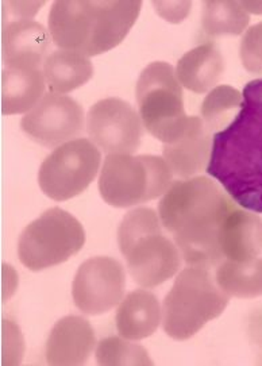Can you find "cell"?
<instances>
[{
  "instance_id": "52a82bcc",
  "label": "cell",
  "mask_w": 262,
  "mask_h": 366,
  "mask_svg": "<svg viewBox=\"0 0 262 366\" xmlns=\"http://www.w3.org/2000/svg\"><path fill=\"white\" fill-rule=\"evenodd\" d=\"M136 98L142 124L154 138L171 144L184 133L188 117L183 86L169 62H150L138 77Z\"/></svg>"
},
{
  "instance_id": "e0dca14e",
  "label": "cell",
  "mask_w": 262,
  "mask_h": 366,
  "mask_svg": "<svg viewBox=\"0 0 262 366\" xmlns=\"http://www.w3.org/2000/svg\"><path fill=\"white\" fill-rule=\"evenodd\" d=\"M163 323V307L157 296L146 290L126 295L118 305L115 325L118 334L131 341L151 337Z\"/></svg>"
},
{
  "instance_id": "ffe728a7",
  "label": "cell",
  "mask_w": 262,
  "mask_h": 366,
  "mask_svg": "<svg viewBox=\"0 0 262 366\" xmlns=\"http://www.w3.org/2000/svg\"><path fill=\"white\" fill-rule=\"evenodd\" d=\"M42 71L50 92L66 95L87 84L94 76V65L79 51L59 49L46 57Z\"/></svg>"
},
{
  "instance_id": "7c38bea8",
  "label": "cell",
  "mask_w": 262,
  "mask_h": 366,
  "mask_svg": "<svg viewBox=\"0 0 262 366\" xmlns=\"http://www.w3.org/2000/svg\"><path fill=\"white\" fill-rule=\"evenodd\" d=\"M21 127L34 142L56 149L83 133L84 111L68 95L46 92L37 106L24 115Z\"/></svg>"
},
{
  "instance_id": "484cf974",
  "label": "cell",
  "mask_w": 262,
  "mask_h": 366,
  "mask_svg": "<svg viewBox=\"0 0 262 366\" xmlns=\"http://www.w3.org/2000/svg\"><path fill=\"white\" fill-rule=\"evenodd\" d=\"M153 9L163 19L169 24H181L192 9L191 0H160L151 1Z\"/></svg>"
},
{
  "instance_id": "cb8c5ba5",
  "label": "cell",
  "mask_w": 262,
  "mask_h": 366,
  "mask_svg": "<svg viewBox=\"0 0 262 366\" xmlns=\"http://www.w3.org/2000/svg\"><path fill=\"white\" fill-rule=\"evenodd\" d=\"M96 362L101 366L153 365L148 350L124 337H107L96 345Z\"/></svg>"
},
{
  "instance_id": "5b68a950",
  "label": "cell",
  "mask_w": 262,
  "mask_h": 366,
  "mask_svg": "<svg viewBox=\"0 0 262 366\" xmlns=\"http://www.w3.org/2000/svg\"><path fill=\"white\" fill-rule=\"evenodd\" d=\"M230 297L206 267H188L178 272L163 303V329L176 341L195 337L208 322L225 312Z\"/></svg>"
},
{
  "instance_id": "d4e9b609",
  "label": "cell",
  "mask_w": 262,
  "mask_h": 366,
  "mask_svg": "<svg viewBox=\"0 0 262 366\" xmlns=\"http://www.w3.org/2000/svg\"><path fill=\"white\" fill-rule=\"evenodd\" d=\"M239 57L249 74L262 76V22L248 27L243 33Z\"/></svg>"
},
{
  "instance_id": "7402d4cb",
  "label": "cell",
  "mask_w": 262,
  "mask_h": 366,
  "mask_svg": "<svg viewBox=\"0 0 262 366\" xmlns=\"http://www.w3.org/2000/svg\"><path fill=\"white\" fill-rule=\"evenodd\" d=\"M250 15L236 0H206L201 3V27L207 37H237L249 26Z\"/></svg>"
},
{
  "instance_id": "4316f807",
  "label": "cell",
  "mask_w": 262,
  "mask_h": 366,
  "mask_svg": "<svg viewBox=\"0 0 262 366\" xmlns=\"http://www.w3.org/2000/svg\"><path fill=\"white\" fill-rule=\"evenodd\" d=\"M45 1H24V0H7L3 1L4 19L11 15L18 19H33Z\"/></svg>"
},
{
  "instance_id": "5bb4252c",
  "label": "cell",
  "mask_w": 262,
  "mask_h": 366,
  "mask_svg": "<svg viewBox=\"0 0 262 366\" xmlns=\"http://www.w3.org/2000/svg\"><path fill=\"white\" fill-rule=\"evenodd\" d=\"M49 30L33 19L9 21L1 30L3 62L10 68L44 66L49 49Z\"/></svg>"
},
{
  "instance_id": "6da1fadb",
  "label": "cell",
  "mask_w": 262,
  "mask_h": 366,
  "mask_svg": "<svg viewBox=\"0 0 262 366\" xmlns=\"http://www.w3.org/2000/svg\"><path fill=\"white\" fill-rule=\"evenodd\" d=\"M236 207L213 177L195 176L172 182L158 203V217L189 267L211 269L225 261L219 232Z\"/></svg>"
},
{
  "instance_id": "ba28073f",
  "label": "cell",
  "mask_w": 262,
  "mask_h": 366,
  "mask_svg": "<svg viewBox=\"0 0 262 366\" xmlns=\"http://www.w3.org/2000/svg\"><path fill=\"white\" fill-rule=\"evenodd\" d=\"M86 244L83 224L63 208L53 207L27 224L18 241L21 264L41 272L66 262Z\"/></svg>"
},
{
  "instance_id": "9c48e42d",
  "label": "cell",
  "mask_w": 262,
  "mask_h": 366,
  "mask_svg": "<svg viewBox=\"0 0 262 366\" xmlns=\"http://www.w3.org/2000/svg\"><path fill=\"white\" fill-rule=\"evenodd\" d=\"M101 153L91 139L76 138L56 147L39 167L41 191L54 202L81 195L96 179Z\"/></svg>"
},
{
  "instance_id": "7a4b0ae2",
  "label": "cell",
  "mask_w": 262,
  "mask_h": 366,
  "mask_svg": "<svg viewBox=\"0 0 262 366\" xmlns=\"http://www.w3.org/2000/svg\"><path fill=\"white\" fill-rule=\"evenodd\" d=\"M233 122L213 137L207 173L238 207L262 214V77L242 91Z\"/></svg>"
},
{
  "instance_id": "3957f363",
  "label": "cell",
  "mask_w": 262,
  "mask_h": 366,
  "mask_svg": "<svg viewBox=\"0 0 262 366\" xmlns=\"http://www.w3.org/2000/svg\"><path fill=\"white\" fill-rule=\"evenodd\" d=\"M141 9L139 0H57L50 7L48 30L60 49L95 57L122 44Z\"/></svg>"
},
{
  "instance_id": "603a6c76",
  "label": "cell",
  "mask_w": 262,
  "mask_h": 366,
  "mask_svg": "<svg viewBox=\"0 0 262 366\" xmlns=\"http://www.w3.org/2000/svg\"><path fill=\"white\" fill-rule=\"evenodd\" d=\"M243 97L237 88L231 86H216L203 100L200 118L207 129L215 134L233 122L242 109Z\"/></svg>"
},
{
  "instance_id": "8fae6325",
  "label": "cell",
  "mask_w": 262,
  "mask_h": 366,
  "mask_svg": "<svg viewBox=\"0 0 262 366\" xmlns=\"http://www.w3.org/2000/svg\"><path fill=\"white\" fill-rule=\"evenodd\" d=\"M125 288V269L119 261L111 257H92L76 272L72 297L79 311L98 317L122 302Z\"/></svg>"
},
{
  "instance_id": "d6986e66",
  "label": "cell",
  "mask_w": 262,
  "mask_h": 366,
  "mask_svg": "<svg viewBox=\"0 0 262 366\" xmlns=\"http://www.w3.org/2000/svg\"><path fill=\"white\" fill-rule=\"evenodd\" d=\"M45 88L44 71L6 66L1 72V114H27L44 98Z\"/></svg>"
},
{
  "instance_id": "44dd1931",
  "label": "cell",
  "mask_w": 262,
  "mask_h": 366,
  "mask_svg": "<svg viewBox=\"0 0 262 366\" xmlns=\"http://www.w3.org/2000/svg\"><path fill=\"white\" fill-rule=\"evenodd\" d=\"M215 280L228 297L254 299L262 296V258L248 261L225 259L215 268Z\"/></svg>"
},
{
  "instance_id": "30bf717a",
  "label": "cell",
  "mask_w": 262,
  "mask_h": 366,
  "mask_svg": "<svg viewBox=\"0 0 262 366\" xmlns=\"http://www.w3.org/2000/svg\"><path fill=\"white\" fill-rule=\"evenodd\" d=\"M87 133L107 154H133L141 147L143 124L139 112L129 102L106 98L88 111Z\"/></svg>"
},
{
  "instance_id": "2e32d148",
  "label": "cell",
  "mask_w": 262,
  "mask_h": 366,
  "mask_svg": "<svg viewBox=\"0 0 262 366\" xmlns=\"http://www.w3.org/2000/svg\"><path fill=\"white\" fill-rule=\"evenodd\" d=\"M219 249L225 259L248 261L262 253V218L245 208L236 207L223 220Z\"/></svg>"
},
{
  "instance_id": "277c9868",
  "label": "cell",
  "mask_w": 262,
  "mask_h": 366,
  "mask_svg": "<svg viewBox=\"0 0 262 366\" xmlns=\"http://www.w3.org/2000/svg\"><path fill=\"white\" fill-rule=\"evenodd\" d=\"M158 214L148 207L129 211L118 229V246L133 280L142 288H156L172 279L181 267L175 241L163 234Z\"/></svg>"
},
{
  "instance_id": "9a60e30c",
  "label": "cell",
  "mask_w": 262,
  "mask_h": 366,
  "mask_svg": "<svg viewBox=\"0 0 262 366\" xmlns=\"http://www.w3.org/2000/svg\"><path fill=\"white\" fill-rule=\"evenodd\" d=\"M96 347V335L87 319L68 315L57 320L46 341V361L53 366L84 365Z\"/></svg>"
},
{
  "instance_id": "83f0119b",
  "label": "cell",
  "mask_w": 262,
  "mask_h": 366,
  "mask_svg": "<svg viewBox=\"0 0 262 366\" xmlns=\"http://www.w3.org/2000/svg\"><path fill=\"white\" fill-rule=\"evenodd\" d=\"M243 9L248 13L253 15H262V1L261 0H246V1H241Z\"/></svg>"
},
{
  "instance_id": "4fadbf2b",
  "label": "cell",
  "mask_w": 262,
  "mask_h": 366,
  "mask_svg": "<svg viewBox=\"0 0 262 366\" xmlns=\"http://www.w3.org/2000/svg\"><path fill=\"white\" fill-rule=\"evenodd\" d=\"M213 134L200 117H188L184 133L171 144H163V159L173 174L191 179L207 172Z\"/></svg>"
},
{
  "instance_id": "8992f818",
  "label": "cell",
  "mask_w": 262,
  "mask_h": 366,
  "mask_svg": "<svg viewBox=\"0 0 262 366\" xmlns=\"http://www.w3.org/2000/svg\"><path fill=\"white\" fill-rule=\"evenodd\" d=\"M173 173L163 157L107 154L99 176V194L111 207L131 208L161 196Z\"/></svg>"
},
{
  "instance_id": "ac0fdd59",
  "label": "cell",
  "mask_w": 262,
  "mask_h": 366,
  "mask_svg": "<svg viewBox=\"0 0 262 366\" xmlns=\"http://www.w3.org/2000/svg\"><path fill=\"white\" fill-rule=\"evenodd\" d=\"M223 72L225 60L213 42L188 50L176 65L180 84L193 94H208L219 84Z\"/></svg>"
}]
</instances>
